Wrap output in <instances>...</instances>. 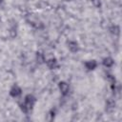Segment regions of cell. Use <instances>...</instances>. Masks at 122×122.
<instances>
[{"mask_svg":"<svg viewBox=\"0 0 122 122\" xmlns=\"http://www.w3.org/2000/svg\"><path fill=\"white\" fill-rule=\"evenodd\" d=\"M35 101H36V99H35V97H34L33 95H31V94L26 95L24 102H23L22 104H20V109H21V111H22L23 112H25V113H27V112H29L30 111H31L32 108H33V106H34Z\"/></svg>","mask_w":122,"mask_h":122,"instance_id":"obj_1","label":"cell"},{"mask_svg":"<svg viewBox=\"0 0 122 122\" xmlns=\"http://www.w3.org/2000/svg\"><path fill=\"white\" fill-rule=\"evenodd\" d=\"M28 22H29L30 25H32L34 28H36V29H41V28H43V24H42L36 17L30 16V19H28Z\"/></svg>","mask_w":122,"mask_h":122,"instance_id":"obj_2","label":"cell"},{"mask_svg":"<svg viewBox=\"0 0 122 122\" xmlns=\"http://www.w3.org/2000/svg\"><path fill=\"white\" fill-rule=\"evenodd\" d=\"M58 87H59V89H60V91H61V93H62L63 95H66V94L69 92L70 86H69L68 83H66V82H64V81H61V82H59Z\"/></svg>","mask_w":122,"mask_h":122,"instance_id":"obj_3","label":"cell"},{"mask_svg":"<svg viewBox=\"0 0 122 122\" xmlns=\"http://www.w3.org/2000/svg\"><path fill=\"white\" fill-rule=\"evenodd\" d=\"M21 92H22V90L18 87V86H13L11 89H10V94L12 96V97H17V96H19L20 94H21Z\"/></svg>","mask_w":122,"mask_h":122,"instance_id":"obj_4","label":"cell"},{"mask_svg":"<svg viewBox=\"0 0 122 122\" xmlns=\"http://www.w3.org/2000/svg\"><path fill=\"white\" fill-rule=\"evenodd\" d=\"M68 48H69V50L71 52H76L79 50V46H78L77 42H75V41H70V42H68Z\"/></svg>","mask_w":122,"mask_h":122,"instance_id":"obj_5","label":"cell"},{"mask_svg":"<svg viewBox=\"0 0 122 122\" xmlns=\"http://www.w3.org/2000/svg\"><path fill=\"white\" fill-rule=\"evenodd\" d=\"M47 66L49 67V69L51 70H53V69H56L58 68V63H57V60L55 58H51L47 61Z\"/></svg>","mask_w":122,"mask_h":122,"instance_id":"obj_6","label":"cell"},{"mask_svg":"<svg viewBox=\"0 0 122 122\" xmlns=\"http://www.w3.org/2000/svg\"><path fill=\"white\" fill-rule=\"evenodd\" d=\"M114 107H115V102H114V100H112V99H108L107 100V102H106V111H108V112H112L113 109H114Z\"/></svg>","mask_w":122,"mask_h":122,"instance_id":"obj_7","label":"cell"},{"mask_svg":"<svg viewBox=\"0 0 122 122\" xmlns=\"http://www.w3.org/2000/svg\"><path fill=\"white\" fill-rule=\"evenodd\" d=\"M96 66H97V63H96V61H94V60H90V61H87V62L85 63V67H86L89 71L94 70V69L96 68Z\"/></svg>","mask_w":122,"mask_h":122,"instance_id":"obj_8","label":"cell"},{"mask_svg":"<svg viewBox=\"0 0 122 122\" xmlns=\"http://www.w3.org/2000/svg\"><path fill=\"white\" fill-rule=\"evenodd\" d=\"M103 65L107 68H111L113 65V59L111 57H106L103 59Z\"/></svg>","mask_w":122,"mask_h":122,"instance_id":"obj_9","label":"cell"},{"mask_svg":"<svg viewBox=\"0 0 122 122\" xmlns=\"http://www.w3.org/2000/svg\"><path fill=\"white\" fill-rule=\"evenodd\" d=\"M36 60H37V62H38L39 64L44 63V61H45V56H44V54H43L42 52H40V51H37V52H36Z\"/></svg>","mask_w":122,"mask_h":122,"instance_id":"obj_10","label":"cell"},{"mask_svg":"<svg viewBox=\"0 0 122 122\" xmlns=\"http://www.w3.org/2000/svg\"><path fill=\"white\" fill-rule=\"evenodd\" d=\"M107 78H108V80L110 81V83H111V85H112V90H114V87H115V78H114V76H112V75H111V74H108V76H107Z\"/></svg>","mask_w":122,"mask_h":122,"instance_id":"obj_11","label":"cell"},{"mask_svg":"<svg viewBox=\"0 0 122 122\" xmlns=\"http://www.w3.org/2000/svg\"><path fill=\"white\" fill-rule=\"evenodd\" d=\"M110 30H111V32L113 33L114 35H118L119 32H120V29H119L118 26H112V27H111V28H110Z\"/></svg>","mask_w":122,"mask_h":122,"instance_id":"obj_12","label":"cell"},{"mask_svg":"<svg viewBox=\"0 0 122 122\" xmlns=\"http://www.w3.org/2000/svg\"><path fill=\"white\" fill-rule=\"evenodd\" d=\"M92 3L95 8H100L101 7V1L100 0H92Z\"/></svg>","mask_w":122,"mask_h":122,"instance_id":"obj_13","label":"cell"},{"mask_svg":"<svg viewBox=\"0 0 122 122\" xmlns=\"http://www.w3.org/2000/svg\"><path fill=\"white\" fill-rule=\"evenodd\" d=\"M54 110H51V112H50V116H51V118H50V120H52L53 118H54Z\"/></svg>","mask_w":122,"mask_h":122,"instance_id":"obj_14","label":"cell"},{"mask_svg":"<svg viewBox=\"0 0 122 122\" xmlns=\"http://www.w3.org/2000/svg\"><path fill=\"white\" fill-rule=\"evenodd\" d=\"M4 4V0H0V5H3Z\"/></svg>","mask_w":122,"mask_h":122,"instance_id":"obj_15","label":"cell"},{"mask_svg":"<svg viewBox=\"0 0 122 122\" xmlns=\"http://www.w3.org/2000/svg\"><path fill=\"white\" fill-rule=\"evenodd\" d=\"M66 1H71V0H66Z\"/></svg>","mask_w":122,"mask_h":122,"instance_id":"obj_16","label":"cell"}]
</instances>
